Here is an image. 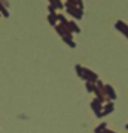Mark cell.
I'll list each match as a JSON object with an SVG mask.
<instances>
[{
    "label": "cell",
    "instance_id": "6da1fadb",
    "mask_svg": "<svg viewBox=\"0 0 128 133\" xmlns=\"http://www.w3.org/2000/svg\"><path fill=\"white\" fill-rule=\"evenodd\" d=\"M94 94H95V99H98L101 103L107 102V97H106V93H104V84L98 79L95 82V90H94Z\"/></svg>",
    "mask_w": 128,
    "mask_h": 133
},
{
    "label": "cell",
    "instance_id": "7a4b0ae2",
    "mask_svg": "<svg viewBox=\"0 0 128 133\" xmlns=\"http://www.w3.org/2000/svg\"><path fill=\"white\" fill-rule=\"evenodd\" d=\"M64 9L67 11L70 17H73V19H82L84 18V11L76 6H64Z\"/></svg>",
    "mask_w": 128,
    "mask_h": 133
},
{
    "label": "cell",
    "instance_id": "3957f363",
    "mask_svg": "<svg viewBox=\"0 0 128 133\" xmlns=\"http://www.w3.org/2000/svg\"><path fill=\"white\" fill-rule=\"evenodd\" d=\"M103 105L104 103H101L98 99H92L91 100V109L94 111V114H95V117L97 118H101V111H103Z\"/></svg>",
    "mask_w": 128,
    "mask_h": 133
},
{
    "label": "cell",
    "instance_id": "277c9868",
    "mask_svg": "<svg viewBox=\"0 0 128 133\" xmlns=\"http://www.w3.org/2000/svg\"><path fill=\"white\" fill-rule=\"evenodd\" d=\"M85 82H91V84H95L98 81V75L95 72H92L91 69L85 67V78H84Z\"/></svg>",
    "mask_w": 128,
    "mask_h": 133
},
{
    "label": "cell",
    "instance_id": "5b68a950",
    "mask_svg": "<svg viewBox=\"0 0 128 133\" xmlns=\"http://www.w3.org/2000/svg\"><path fill=\"white\" fill-rule=\"evenodd\" d=\"M104 93H106V97H107V100H112V102H115L118 94H116L115 88L109 84H104Z\"/></svg>",
    "mask_w": 128,
    "mask_h": 133
},
{
    "label": "cell",
    "instance_id": "8992f818",
    "mask_svg": "<svg viewBox=\"0 0 128 133\" xmlns=\"http://www.w3.org/2000/svg\"><path fill=\"white\" fill-rule=\"evenodd\" d=\"M115 29L118 31H121L122 35L128 39V24H127V23H124L122 19H118V21L115 23Z\"/></svg>",
    "mask_w": 128,
    "mask_h": 133
},
{
    "label": "cell",
    "instance_id": "52a82bcc",
    "mask_svg": "<svg viewBox=\"0 0 128 133\" xmlns=\"http://www.w3.org/2000/svg\"><path fill=\"white\" fill-rule=\"evenodd\" d=\"M115 111V103L112 102V100H107V102L103 105V111H101V118L106 117V115H110L112 112Z\"/></svg>",
    "mask_w": 128,
    "mask_h": 133
},
{
    "label": "cell",
    "instance_id": "ba28073f",
    "mask_svg": "<svg viewBox=\"0 0 128 133\" xmlns=\"http://www.w3.org/2000/svg\"><path fill=\"white\" fill-rule=\"evenodd\" d=\"M67 27L70 29V31H72V33H80V27L76 24V21H74V19H69Z\"/></svg>",
    "mask_w": 128,
    "mask_h": 133
},
{
    "label": "cell",
    "instance_id": "9c48e42d",
    "mask_svg": "<svg viewBox=\"0 0 128 133\" xmlns=\"http://www.w3.org/2000/svg\"><path fill=\"white\" fill-rule=\"evenodd\" d=\"M74 70H76V73H78V76H79L80 79L85 78V66H82V64H76V66H74Z\"/></svg>",
    "mask_w": 128,
    "mask_h": 133
},
{
    "label": "cell",
    "instance_id": "30bf717a",
    "mask_svg": "<svg viewBox=\"0 0 128 133\" xmlns=\"http://www.w3.org/2000/svg\"><path fill=\"white\" fill-rule=\"evenodd\" d=\"M48 23H49V25H52V27H55V25L58 24V17H57V14H49Z\"/></svg>",
    "mask_w": 128,
    "mask_h": 133
},
{
    "label": "cell",
    "instance_id": "8fae6325",
    "mask_svg": "<svg viewBox=\"0 0 128 133\" xmlns=\"http://www.w3.org/2000/svg\"><path fill=\"white\" fill-rule=\"evenodd\" d=\"M48 2H49V5L55 6L57 9H64V3L61 0H48Z\"/></svg>",
    "mask_w": 128,
    "mask_h": 133
},
{
    "label": "cell",
    "instance_id": "7c38bea8",
    "mask_svg": "<svg viewBox=\"0 0 128 133\" xmlns=\"http://www.w3.org/2000/svg\"><path fill=\"white\" fill-rule=\"evenodd\" d=\"M64 42L67 43V46H70V48H76V42L73 41V37H67V36H64V37H61Z\"/></svg>",
    "mask_w": 128,
    "mask_h": 133
},
{
    "label": "cell",
    "instance_id": "4fadbf2b",
    "mask_svg": "<svg viewBox=\"0 0 128 133\" xmlns=\"http://www.w3.org/2000/svg\"><path fill=\"white\" fill-rule=\"evenodd\" d=\"M57 17H58V24H63V25L69 24V19L66 18V15H63V14H57Z\"/></svg>",
    "mask_w": 128,
    "mask_h": 133
},
{
    "label": "cell",
    "instance_id": "5bb4252c",
    "mask_svg": "<svg viewBox=\"0 0 128 133\" xmlns=\"http://www.w3.org/2000/svg\"><path fill=\"white\" fill-rule=\"evenodd\" d=\"M104 129H107V123H104V121H103V123H100V124L95 127V130H94V132H100V133H101Z\"/></svg>",
    "mask_w": 128,
    "mask_h": 133
},
{
    "label": "cell",
    "instance_id": "9a60e30c",
    "mask_svg": "<svg viewBox=\"0 0 128 133\" xmlns=\"http://www.w3.org/2000/svg\"><path fill=\"white\" fill-rule=\"evenodd\" d=\"M85 88L88 93H94L95 90V84H91V82H85Z\"/></svg>",
    "mask_w": 128,
    "mask_h": 133
},
{
    "label": "cell",
    "instance_id": "2e32d148",
    "mask_svg": "<svg viewBox=\"0 0 128 133\" xmlns=\"http://www.w3.org/2000/svg\"><path fill=\"white\" fill-rule=\"evenodd\" d=\"M48 11H49V14H57V12H55V11H57V8L52 6V5H49V6H48Z\"/></svg>",
    "mask_w": 128,
    "mask_h": 133
},
{
    "label": "cell",
    "instance_id": "e0dca14e",
    "mask_svg": "<svg viewBox=\"0 0 128 133\" xmlns=\"http://www.w3.org/2000/svg\"><path fill=\"white\" fill-rule=\"evenodd\" d=\"M101 133H118V132H113V130H110V129H104Z\"/></svg>",
    "mask_w": 128,
    "mask_h": 133
},
{
    "label": "cell",
    "instance_id": "ac0fdd59",
    "mask_svg": "<svg viewBox=\"0 0 128 133\" xmlns=\"http://www.w3.org/2000/svg\"><path fill=\"white\" fill-rule=\"evenodd\" d=\"M0 2H2V3H3V5H5V6H9V2H7V0H0Z\"/></svg>",
    "mask_w": 128,
    "mask_h": 133
},
{
    "label": "cell",
    "instance_id": "d6986e66",
    "mask_svg": "<svg viewBox=\"0 0 128 133\" xmlns=\"http://www.w3.org/2000/svg\"><path fill=\"white\" fill-rule=\"evenodd\" d=\"M125 129H127V130H128V123H127V124H125Z\"/></svg>",
    "mask_w": 128,
    "mask_h": 133
},
{
    "label": "cell",
    "instance_id": "ffe728a7",
    "mask_svg": "<svg viewBox=\"0 0 128 133\" xmlns=\"http://www.w3.org/2000/svg\"><path fill=\"white\" fill-rule=\"evenodd\" d=\"M94 133H100V132H94Z\"/></svg>",
    "mask_w": 128,
    "mask_h": 133
},
{
    "label": "cell",
    "instance_id": "44dd1931",
    "mask_svg": "<svg viewBox=\"0 0 128 133\" xmlns=\"http://www.w3.org/2000/svg\"><path fill=\"white\" fill-rule=\"evenodd\" d=\"M0 17H2V15H0Z\"/></svg>",
    "mask_w": 128,
    "mask_h": 133
}]
</instances>
